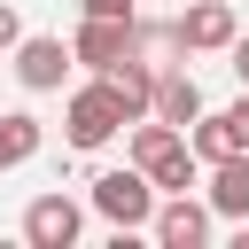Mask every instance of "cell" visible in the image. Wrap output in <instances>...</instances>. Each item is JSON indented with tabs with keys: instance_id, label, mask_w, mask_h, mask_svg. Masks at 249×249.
<instances>
[{
	"instance_id": "8",
	"label": "cell",
	"mask_w": 249,
	"mask_h": 249,
	"mask_svg": "<svg viewBox=\"0 0 249 249\" xmlns=\"http://www.w3.org/2000/svg\"><path fill=\"white\" fill-rule=\"evenodd\" d=\"M148 117H163V124H179V132H187V124L202 117V86H195V70L163 62V70H156V109H148Z\"/></svg>"
},
{
	"instance_id": "1",
	"label": "cell",
	"mask_w": 249,
	"mask_h": 249,
	"mask_svg": "<svg viewBox=\"0 0 249 249\" xmlns=\"http://www.w3.org/2000/svg\"><path fill=\"white\" fill-rule=\"evenodd\" d=\"M124 124H132V117L117 109V93H109V78H101V70H93V78L70 93V109H62V140H70V148H109Z\"/></svg>"
},
{
	"instance_id": "7",
	"label": "cell",
	"mask_w": 249,
	"mask_h": 249,
	"mask_svg": "<svg viewBox=\"0 0 249 249\" xmlns=\"http://www.w3.org/2000/svg\"><path fill=\"white\" fill-rule=\"evenodd\" d=\"M78 233H86V210H78L70 195H39V202L23 210V241H31V249H78Z\"/></svg>"
},
{
	"instance_id": "5",
	"label": "cell",
	"mask_w": 249,
	"mask_h": 249,
	"mask_svg": "<svg viewBox=\"0 0 249 249\" xmlns=\"http://www.w3.org/2000/svg\"><path fill=\"white\" fill-rule=\"evenodd\" d=\"M210 226H218V210H210V202H195V195H163V202H156V218H148V233H156L163 249H202V241H210Z\"/></svg>"
},
{
	"instance_id": "12",
	"label": "cell",
	"mask_w": 249,
	"mask_h": 249,
	"mask_svg": "<svg viewBox=\"0 0 249 249\" xmlns=\"http://www.w3.org/2000/svg\"><path fill=\"white\" fill-rule=\"evenodd\" d=\"M16 39H23V16H16V0H0V54H16Z\"/></svg>"
},
{
	"instance_id": "15",
	"label": "cell",
	"mask_w": 249,
	"mask_h": 249,
	"mask_svg": "<svg viewBox=\"0 0 249 249\" xmlns=\"http://www.w3.org/2000/svg\"><path fill=\"white\" fill-rule=\"evenodd\" d=\"M226 54H233V78H241V86H249V39H233V47H226Z\"/></svg>"
},
{
	"instance_id": "4",
	"label": "cell",
	"mask_w": 249,
	"mask_h": 249,
	"mask_svg": "<svg viewBox=\"0 0 249 249\" xmlns=\"http://www.w3.org/2000/svg\"><path fill=\"white\" fill-rule=\"evenodd\" d=\"M70 39H47V31H23L16 39V78L31 86V93H62V78H70Z\"/></svg>"
},
{
	"instance_id": "3",
	"label": "cell",
	"mask_w": 249,
	"mask_h": 249,
	"mask_svg": "<svg viewBox=\"0 0 249 249\" xmlns=\"http://www.w3.org/2000/svg\"><path fill=\"white\" fill-rule=\"evenodd\" d=\"M70 54H78L86 70H117V62L132 54V16H78Z\"/></svg>"
},
{
	"instance_id": "14",
	"label": "cell",
	"mask_w": 249,
	"mask_h": 249,
	"mask_svg": "<svg viewBox=\"0 0 249 249\" xmlns=\"http://www.w3.org/2000/svg\"><path fill=\"white\" fill-rule=\"evenodd\" d=\"M78 16H132V0H78Z\"/></svg>"
},
{
	"instance_id": "2",
	"label": "cell",
	"mask_w": 249,
	"mask_h": 249,
	"mask_svg": "<svg viewBox=\"0 0 249 249\" xmlns=\"http://www.w3.org/2000/svg\"><path fill=\"white\" fill-rule=\"evenodd\" d=\"M156 202H163V187H156L140 163H124V171H101V179H93V210H101L117 233H140V226L156 218Z\"/></svg>"
},
{
	"instance_id": "9",
	"label": "cell",
	"mask_w": 249,
	"mask_h": 249,
	"mask_svg": "<svg viewBox=\"0 0 249 249\" xmlns=\"http://www.w3.org/2000/svg\"><path fill=\"white\" fill-rule=\"evenodd\" d=\"M101 78H109V93H117V109H124L132 124L156 109V62H148V54H124V62H117V70H101Z\"/></svg>"
},
{
	"instance_id": "11",
	"label": "cell",
	"mask_w": 249,
	"mask_h": 249,
	"mask_svg": "<svg viewBox=\"0 0 249 249\" xmlns=\"http://www.w3.org/2000/svg\"><path fill=\"white\" fill-rule=\"evenodd\" d=\"M39 140H47V124H39L31 109H0V171L31 163V156H39Z\"/></svg>"
},
{
	"instance_id": "10",
	"label": "cell",
	"mask_w": 249,
	"mask_h": 249,
	"mask_svg": "<svg viewBox=\"0 0 249 249\" xmlns=\"http://www.w3.org/2000/svg\"><path fill=\"white\" fill-rule=\"evenodd\" d=\"M202 202L218 210V218H249V148L241 156H226V163H210V187H202Z\"/></svg>"
},
{
	"instance_id": "6",
	"label": "cell",
	"mask_w": 249,
	"mask_h": 249,
	"mask_svg": "<svg viewBox=\"0 0 249 249\" xmlns=\"http://www.w3.org/2000/svg\"><path fill=\"white\" fill-rule=\"evenodd\" d=\"M179 39H187V54H226V47L241 39L233 0H187V8H179Z\"/></svg>"
},
{
	"instance_id": "13",
	"label": "cell",
	"mask_w": 249,
	"mask_h": 249,
	"mask_svg": "<svg viewBox=\"0 0 249 249\" xmlns=\"http://www.w3.org/2000/svg\"><path fill=\"white\" fill-rule=\"evenodd\" d=\"M226 117H233V140L249 148V86H241V101H226Z\"/></svg>"
}]
</instances>
